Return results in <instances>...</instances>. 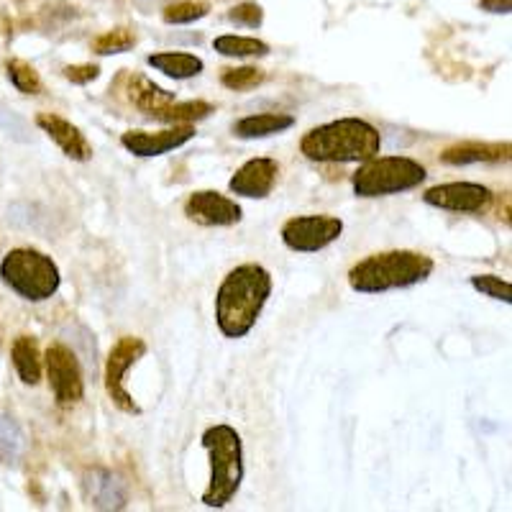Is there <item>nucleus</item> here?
Returning <instances> with one entry per match:
<instances>
[{
	"mask_svg": "<svg viewBox=\"0 0 512 512\" xmlns=\"http://www.w3.org/2000/svg\"><path fill=\"white\" fill-rule=\"evenodd\" d=\"M272 297V274L262 264L246 262L223 277L216 292V326L226 338L249 336Z\"/></svg>",
	"mask_w": 512,
	"mask_h": 512,
	"instance_id": "f257e3e1",
	"label": "nucleus"
},
{
	"mask_svg": "<svg viewBox=\"0 0 512 512\" xmlns=\"http://www.w3.org/2000/svg\"><path fill=\"white\" fill-rule=\"evenodd\" d=\"M382 149V134L364 118H338L310 128L300 139L305 159L318 164H361L377 157Z\"/></svg>",
	"mask_w": 512,
	"mask_h": 512,
	"instance_id": "f03ea898",
	"label": "nucleus"
},
{
	"mask_svg": "<svg viewBox=\"0 0 512 512\" xmlns=\"http://www.w3.org/2000/svg\"><path fill=\"white\" fill-rule=\"evenodd\" d=\"M436 262L423 251L392 249L377 251L349 269V287L361 295H382L392 290H408L433 274Z\"/></svg>",
	"mask_w": 512,
	"mask_h": 512,
	"instance_id": "7ed1b4c3",
	"label": "nucleus"
},
{
	"mask_svg": "<svg viewBox=\"0 0 512 512\" xmlns=\"http://www.w3.org/2000/svg\"><path fill=\"white\" fill-rule=\"evenodd\" d=\"M200 446L210 459V479L200 500L210 510H223L244 484V441L233 425L216 423L205 428Z\"/></svg>",
	"mask_w": 512,
	"mask_h": 512,
	"instance_id": "20e7f679",
	"label": "nucleus"
},
{
	"mask_svg": "<svg viewBox=\"0 0 512 512\" xmlns=\"http://www.w3.org/2000/svg\"><path fill=\"white\" fill-rule=\"evenodd\" d=\"M0 280L8 290L24 297L26 303H47L62 287V272L52 256L31 246H21L3 256Z\"/></svg>",
	"mask_w": 512,
	"mask_h": 512,
	"instance_id": "39448f33",
	"label": "nucleus"
},
{
	"mask_svg": "<svg viewBox=\"0 0 512 512\" xmlns=\"http://www.w3.org/2000/svg\"><path fill=\"white\" fill-rule=\"evenodd\" d=\"M428 177V169L413 157H372L361 162V167L351 175V187L356 198H390L420 187Z\"/></svg>",
	"mask_w": 512,
	"mask_h": 512,
	"instance_id": "423d86ee",
	"label": "nucleus"
},
{
	"mask_svg": "<svg viewBox=\"0 0 512 512\" xmlns=\"http://www.w3.org/2000/svg\"><path fill=\"white\" fill-rule=\"evenodd\" d=\"M146 351H149V346H146L144 338L121 336L116 344L111 346L108 359H105V392H108V397L113 400V405L126 415H141L139 402L134 400V395H131L126 387V377L128 372L144 359Z\"/></svg>",
	"mask_w": 512,
	"mask_h": 512,
	"instance_id": "0eeeda50",
	"label": "nucleus"
},
{
	"mask_svg": "<svg viewBox=\"0 0 512 512\" xmlns=\"http://www.w3.org/2000/svg\"><path fill=\"white\" fill-rule=\"evenodd\" d=\"M44 367H47L54 402L62 410L75 408L77 402L85 397V374H82V364L75 351L62 344V341H54V344L47 346Z\"/></svg>",
	"mask_w": 512,
	"mask_h": 512,
	"instance_id": "6e6552de",
	"label": "nucleus"
},
{
	"mask_svg": "<svg viewBox=\"0 0 512 512\" xmlns=\"http://www.w3.org/2000/svg\"><path fill=\"white\" fill-rule=\"evenodd\" d=\"M344 233V221L328 213H313V216H295L282 226V244L297 254H315L336 244Z\"/></svg>",
	"mask_w": 512,
	"mask_h": 512,
	"instance_id": "1a4fd4ad",
	"label": "nucleus"
},
{
	"mask_svg": "<svg viewBox=\"0 0 512 512\" xmlns=\"http://www.w3.org/2000/svg\"><path fill=\"white\" fill-rule=\"evenodd\" d=\"M423 203L451 213H487L495 203V192L482 182H443L423 192Z\"/></svg>",
	"mask_w": 512,
	"mask_h": 512,
	"instance_id": "9d476101",
	"label": "nucleus"
},
{
	"mask_svg": "<svg viewBox=\"0 0 512 512\" xmlns=\"http://www.w3.org/2000/svg\"><path fill=\"white\" fill-rule=\"evenodd\" d=\"M182 210H185L187 221L205 228H231L244 218V208L216 190L192 192V195H187Z\"/></svg>",
	"mask_w": 512,
	"mask_h": 512,
	"instance_id": "9b49d317",
	"label": "nucleus"
},
{
	"mask_svg": "<svg viewBox=\"0 0 512 512\" xmlns=\"http://www.w3.org/2000/svg\"><path fill=\"white\" fill-rule=\"evenodd\" d=\"M195 139V126L192 123H180V126H169L164 131H126L121 136V146L128 154L134 157L149 159V157H162L167 152H175L187 141Z\"/></svg>",
	"mask_w": 512,
	"mask_h": 512,
	"instance_id": "f8f14e48",
	"label": "nucleus"
},
{
	"mask_svg": "<svg viewBox=\"0 0 512 512\" xmlns=\"http://www.w3.org/2000/svg\"><path fill=\"white\" fill-rule=\"evenodd\" d=\"M277 180H280V162L272 157H254L236 169V175L228 182V190L241 198L264 200L272 195Z\"/></svg>",
	"mask_w": 512,
	"mask_h": 512,
	"instance_id": "ddd939ff",
	"label": "nucleus"
},
{
	"mask_svg": "<svg viewBox=\"0 0 512 512\" xmlns=\"http://www.w3.org/2000/svg\"><path fill=\"white\" fill-rule=\"evenodd\" d=\"M36 126L62 149L64 157H70L72 162H90L93 159V144L88 136L82 134V128L67 121L59 113H39L36 116Z\"/></svg>",
	"mask_w": 512,
	"mask_h": 512,
	"instance_id": "4468645a",
	"label": "nucleus"
},
{
	"mask_svg": "<svg viewBox=\"0 0 512 512\" xmlns=\"http://www.w3.org/2000/svg\"><path fill=\"white\" fill-rule=\"evenodd\" d=\"M85 500L95 510H123L128 502V489L121 479L108 469H90L82 479Z\"/></svg>",
	"mask_w": 512,
	"mask_h": 512,
	"instance_id": "2eb2a0df",
	"label": "nucleus"
},
{
	"mask_svg": "<svg viewBox=\"0 0 512 512\" xmlns=\"http://www.w3.org/2000/svg\"><path fill=\"white\" fill-rule=\"evenodd\" d=\"M507 159H510V141H461V144L446 146L441 152V162L451 167L497 164Z\"/></svg>",
	"mask_w": 512,
	"mask_h": 512,
	"instance_id": "dca6fc26",
	"label": "nucleus"
},
{
	"mask_svg": "<svg viewBox=\"0 0 512 512\" xmlns=\"http://www.w3.org/2000/svg\"><path fill=\"white\" fill-rule=\"evenodd\" d=\"M123 93H126L128 103L134 105L136 111L146 113V116L162 111L164 105L177 100L175 93H169V90H164L162 85H157V82L144 75H128Z\"/></svg>",
	"mask_w": 512,
	"mask_h": 512,
	"instance_id": "f3484780",
	"label": "nucleus"
},
{
	"mask_svg": "<svg viewBox=\"0 0 512 512\" xmlns=\"http://www.w3.org/2000/svg\"><path fill=\"white\" fill-rule=\"evenodd\" d=\"M292 126H295V116L290 113H254L233 123V136L244 141L269 139V136L285 134Z\"/></svg>",
	"mask_w": 512,
	"mask_h": 512,
	"instance_id": "a211bd4d",
	"label": "nucleus"
},
{
	"mask_svg": "<svg viewBox=\"0 0 512 512\" xmlns=\"http://www.w3.org/2000/svg\"><path fill=\"white\" fill-rule=\"evenodd\" d=\"M11 359L16 367L18 379L26 387H36L41 382V372H44V359H41L39 341L34 336H18L11 346Z\"/></svg>",
	"mask_w": 512,
	"mask_h": 512,
	"instance_id": "6ab92c4d",
	"label": "nucleus"
},
{
	"mask_svg": "<svg viewBox=\"0 0 512 512\" xmlns=\"http://www.w3.org/2000/svg\"><path fill=\"white\" fill-rule=\"evenodd\" d=\"M146 64L172 80H190L205 70V62L190 52H157L146 57Z\"/></svg>",
	"mask_w": 512,
	"mask_h": 512,
	"instance_id": "aec40b11",
	"label": "nucleus"
},
{
	"mask_svg": "<svg viewBox=\"0 0 512 512\" xmlns=\"http://www.w3.org/2000/svg\"><path fill=\"white\" fill-rule=\"evenodd\" d=\"M213 113V105L208 100H185V103H169L162 111L152 113L154 121L169 123V126H180V123H198Z\"/></svg>",
	"mask_w": 512,
	"mask_h": 512,
	"instance_id": "412c9836",
	"label": "nucleus"
},
{
	"mask_svg": "<svg viewBox=\"0 0 512 512\" xmlns=\"http://www.w3.org/2000/svg\"><path fill=\"white\" fill-rule=\"evenodd\" d=\"M213 49L223 57H267L269 44L262 39H254V36H236V34H223L216 36L213 41Z\"/></svg>",
	"mask_w": 512,
	"mask_h": 512,
	"instance_id": "4be33fe9",
	"label": "nucleus"
},
{
	"mask_svg": "<svg viewBox=\"0 0 512 512\" xmlns=\"http://www.w3.org/2000/svg\"><path fill=\"white\" fill-rule=\"evenodd\" d=\"M24 454V433L16 420L0 415V464H16Z\"/></svg>",
	"mask_w": 512,
	"mask_h": 512,
	"instance_id": "5701e85b",
	"label": "nucleus"
},
{
	"mask_svg": "<svg viewBox=\"0 0 512 512\" xmlns=\"http://www.w3.org/2000/svg\"><path fill=\"white\" fill-rule=\"evenodd\" d=\"M6 75L18 93L39 95L41 90H44V82H41L39 72H36L29 62H24V59H8Z\"/></svg>",
	"mask_w": 512,
	"mask_h": 512,
	"instance_id": "b1692460",
	"label": "nucleus"
},
{
	"mask_svg": "<svg viewBox=\"0 0 512 512\" xmlns=\"http://www.w3.org/2000/svg\"><path fill=\"white\" fill-rule=\"evenodd\" d=\"M136 47V34L126 26H118V29L105 31L98 39L93 41V52L98 57H111V54H123L128 49Z\"/></svg>",
	"mask_w": 512,
	"mask_h": 512,
	"instance_id": "393cba45",
	"label": "nucleus"
},
{
	"mask_svg": "<svg viewBox=\"0 0 512 512\" xmlns=\"http://www.w3.org/2000/svg\"><path fill=\"white\" fill-rule=\"evenodd\" d=\"M210 13V6L205 0H180V3H172V6L164 8L162 18L164 24L182 26V24H195L200 18H205Z\"/></svg>",
	"mask_w": 512,
	"mask_h": 512,
	"instance_id": "a878e982",
	"label": "nucleus"
},
{
	"mask_svg": "<svg viewBox=\"0 0 512 512\" xmlns=\"http://www.w3.org/2000/svg\"><path fill=\"white\" fill-rule=\"evenodd\" d=\"M267 80V72L259 70V67H233V70H223L221 82L223 88L233 90V93H246V90L259 88L262 82Z\"/></svg>",
	"mask_w": 512,
	"mask_h": 512,
	"instance_id": "bb28decb",
	"label": "nucleus"
},
{
	"mask_svg": "<svg viewBox=\"0 0 512 512\" xmlns=\"http://www.w3.org/2000/svg\"><path fill=\"white\" fill-rule=\"evenodd\" d=\"M469 282H472L474 290L482 292L484 297H492V300L512 305V285L510 280H505L500 274H474Z\"/></svg>",
	"mask_w": 512,
	"mask_h": 512,
	"instance_id": "cd10ccee",
	"label": "nucleus"
},
{
	"mask_svg": "<svg viewBox=\"0 0 512 512\" xmlns=\"http://www.w3.org/2000/svg\"><path fill=\"white\" fill-rule=\"evenodd\" d=\"M228 21L236 26H246V29H259L264 24V11L256 3H241L228 11Z\"/></svg>",
	"mask_w": 512,
	"mask_h": 512,
	"instance_id": "c85d7f7f",
	"label": "nucleus"
},
{
	"mask_svg": "<svg viewBox=\"0 0 512 512\" xmlns=\"http://www.w3.org/2000/svg\"><path fill=\"white\" fill-rule=\"evenodd\" d=\"M62 75L75 85H90L100 77V67L98 64H70V67H64Z\"/></svg>",
	"mask_w": 512,
	"mask_h": 512,
	"instance_id": "c756f323",
	"label": "nucleus"
},
{
	"mask_svg": "<svg viewBox=\"0 0 512 512\" xmlns=\"http://www.w3.org/2000/svg\"><path fill=\"white\" fill-rule=\"evenodd\" d=\"M479 6L489 13H502V16H507L512 8V0H479Z\"/></svg>",
	"mask_w": 512,
	"mask_h": 512,
	"instance_id": "7c9ffc66",
	"label": "nucleus"
}]
</instances>
